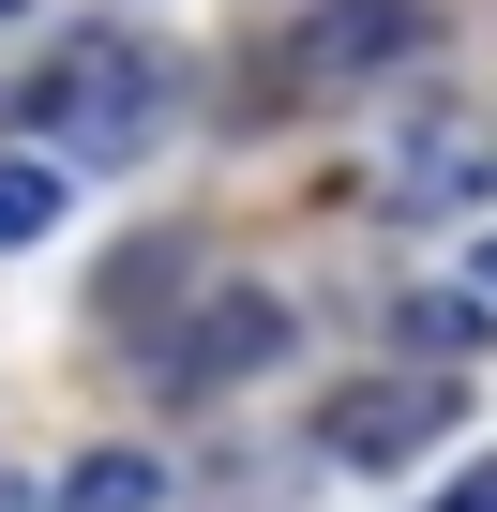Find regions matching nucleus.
I'll return each instance as SVG.
<instances>
[{
    "label": "nucleus",
    "instance_id": "f257e3e1",
    "mask_svg": "<svg viewBox=\"0 0 497 512\" xmlns=\"http://www.w3.org/2000/svg\"><path fill=\"white\" fill-rule=\"evenodd\" d=\"M31 121H46V151L121 166V151H151V136H166V61H151L136 31H76V46L31 76Z\"/></svg>",
    "mask_w": 497,
    "mask_h": 512
},
{
    "label": "nucleus",
    "instance_id": "f03ea898",
    "mask_svg": "<svg viewBox=\"0 0 497 512\" xmlns=\"http://www.w3.org/2000/svg\"><path fill=\"white\" fill-rule=\"evenodd\" d=\"M287 61H302L317 91H377V76H407V61H437V16H422V0H317Z\"/></svg>",
    "mask_w": 497,
    "mask_h": 512
},
{
    "label": "nucleus",
    "instance_id": "7ed1b4c3",
    "mask_svg": "<svg viewBox=\"0 0 497 512\" xmlns=\"http://www.w3.org/2000/svg\"><path fill=\"white\" fill-rule=\"evenodd\" d=\"M317 437H332L347 467H407L422 437H452V377H437V362H407V377H362V392H332V407H317Z\"/></svg>",
    "mask_w": 497,
    "mask_h": 512
},
{
    "label": "nucleus",
    "instance_id": "20e7f679",
    "mask_svg": "<svg viewBox=\"0 0 497 512\" xmlns=\"http://www.w3.org/2000/svg\"><path fill=\"white\" fill-rule=\"evenodd\" d=\"M257 362H287V302L272 287H211L196 332H166V377L181 392H226V377H257Z\"/></svg>",
    "mask_w": 497,
    "mask_h": 512
},
{
    "label": "nucleus",
    "instance_id": "39448f33",
    "mask_svg": "<svg viewBox=\"0 0 497 512\" xmlns=\"http://www.w3.org/2000/svg\"><path fill=\"white\" fill-rule=\"evenodd\" d=\"M392 332H407V362H467L482 347V287H422V302H392Z\"/></svg>",
    "mask_w": 497,
    "mask_h": 512
},
{
    "label": "nucleus",
    "instance_id": "423d86ee",
    "mask_svg": "<svg viewBox=\"0 0 497 512\" xmlns=\"http://www.w3.org/2000/svg\"><path fill=\"white\" fill-rule=\"evenodd\" d=\"M166 482H151V452H91V467H61V497L46 512H151Z\"/></svg>",
    "mask_w": 497,
    "mask_h": 512
},
{
    "label": "nucleus",
    "instance_id": "0eeeda50",
    "mask_svg": "<svg viewBox=\"0 0 497 512\" xmlns=\"http://www.w3.org/2000/svg\"><path fill=\"white\" fill-rule=\"evenodd\" d=\"M46 226H61V166L0 151V256H16V241H46Z\"/></svg>",
    "mask_w": 497,
    "mask_h": 512
},
{
    "label": "nucleus",
    "instance_id": "6e6552de",
    "mask_svg": "<svg viewBox=\"0 0 497 512\" xmlns=\"http://www.w3.org/2000/svg\"><path fill=\"white\" fill-rule=\"evenodd\" d=\"M452 512H497V467H467V482H452Z\"/></svg>",
    "mask_w": 497,
    "mask_h": 512
},
{
    "label": "nucleus",
    "instance_id": "1a4fd4ad",
    "mask_svg": "<svg viewBox=\"0 0 497 512\" xmlns=\"http://www.w3.org/2000/svg\"><path fill=\"white\" fill-rule=\"evenodd\" d=\"M482 302H497V241H482Z\"/></svg>",
    "mask_w": 497,
    "mask_h": 512
},
{
    "label": "nucleus",
    "instance_id": "9d476101",
    "mask_svg": "<svg viewBox=\"0 0 497 512\" xmlns=\"http://www.w3.org/2000/svg\"><path fill=\"white\" fill-rule=\"evenodd\" d=\"M0 512H31V497H16V482H0Z\"/></svg>",
    "mask_w": 497,
    "mask_h": 512
},
{
    "label": "nucleus",
    "instance_id": "9b49d317",
    "mask_svg": "<svg viewBox=\"0 0 497 512\" xmlns=\"http://www.w3.org/2000/svg\"><path fill=\"white\" fill-rule=\"evenodd\" d=\"M0 16H16V0H0Z\"/></svg>",
    "mask_w": 497,
    "mask_h": 512
}]
</instances>
